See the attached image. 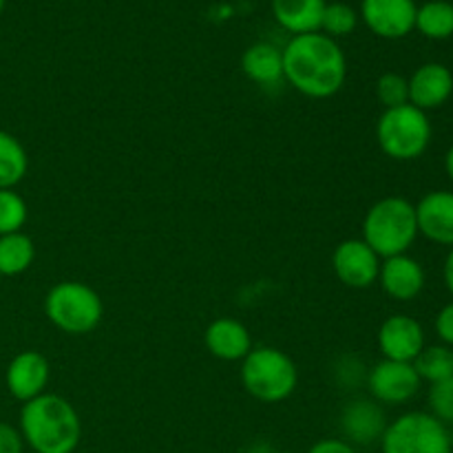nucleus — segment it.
Masks as SVG:
<instances>
[{"instance_id": "1", "label": "nucleus", "mask_w": 453, "mask_h": 453, "mask_svg": "<svg viewBox=\"0 0 453 453\" xmlns=\"http://www.w3.org/2000/svg\"><path fill=\"white\" fill-rule=\"evenodd\" d=\"M283 51V80L292 88L312 100H327L343 88L348 80V60L330 35H292Z\"/></svg>"}, {"instance_id": "2", "label": "nucleus", "mask_w": 453, "mask_h": 453, "mask_svg": "<svg viewBox=\"0 0 453 453\" xmlns=\"http://www.w3.org/2000/svg\"><path fill=\"white\" fill-rule=\"evenodd\" d=\"M20 434L34 453H73L82 441L78 410L60 394H42L20 410Z\"/></svg>"}, {"instance_id": "3", "label": "nucleus", "mask_w": 453, "mask_h": 453, "mask_svg": "<svg viewBox=\"0 0 453 453\" xmlns=\"http://www.w3.org/2000/svg\"><path fill=\"white\" fill-rule=\"evenodd\" d=\"M361 239L380 259L407 255L418 239L416 206L398 195L379 199L363 217Z\"/></svg>"}, {"instance_id": "4", "label": "nucleus", "mask_w": 453, "mask_h": 453, "mask_svg": "<svg viewBox=\"0 0 453 453\" xmlns=\"http://www.w3.org/2000/svg\"><path fill=\"white\" fill-rule=\"evenodd\" d=\"M243 389L261 403H283L299 385V370L290 354L279 348L261 345L252 348L242 361Z\"/></svg>"}, {"instance_id": "5", "label": "nucleus", "mask_w": 453, "mask_h": 453, "mask_svg": "<svg viewBox=\"0 0 453 453\" xmlns=\"http://www.w3.org/2000/svg\"><path fill=\"white\" fill-rule=\"evenodd\" d=\"M49 323L71 336L91 334L104 317V303L91 286L82 281H60L44 296Z\"/></svg>"}, {"instance_id": "6", "label": "nucleus", "mask_w": 453, "mask_h": 453, "mask_svg": "<svg viewBox=\"0 0 453 453\" xmlns=\"http://www.w3.org/2000/svg\"><path fill=\"white\" fill-rule=\"evenodd\" d=\"M376 142L388 157L414 162L432 144V122L425 111L411 104L385 109L376 122Z\"/></svg>"}, {"instance_id": "7", "label": "nucleus", "mask_w": 453, "mask_h": 453, "mask_svg": "<svg viewBox=\"0 0 453 453\" xmlns=\"http://www.w3.org/2000/svg\"><path fill=\"white\" fill-rule=\"evenodd\" d=\"M383 453H453L447 425L427 411H407L388 423L380 438Z\"/></svg>"}, {"instance_id": "8", "label": "nucleus", "mask_w": 453, "mask_h": 453, "mask_svg": "<svg viewBox=\"0 0 453 453\" xmlns=\"http://www.w3.org/2000/svg\"><path fill=\"white\" fill-rule=\"evenodd\" d=\"M367 389L379 405H403L420 392V376L411 363L383 358L367 372Z\"/></svg>"}, {"instance_id": "9", "label": "nucleus", "mask_w": 453, "mask_h": 453, "mask_svg": "<svg viewBox=\"0 0 453 453\" xmlns=\"http://www.w3.org/2000/svg\"><path fill=\"white\" fill-rule=\"evenodd\" d=\"M380 257L363 239H343L332 252V270L343 286L365 290L379 283Z\"/></svg>"}, {"instance_id": "10", "label": "nucleus", "mask_w": 453, "mask_h": 453, "mask_svg": "<svg viewBox=\"0 0 453 453\" xmlns=\"http://www.w3.org/2000/svg\"><path fill=\"white\" fill-rule=\"evenodd\" d=\"M49 380H51V365H49L47 357L35 349H25V352L16 354L4 372L7 392L22 405L47 394Z\"/></svg>"}, {"instance_id": "11", "label": "nucleus", "mask_w": 453, "mask_h": 453, "mask_svg": "<svg viewBox=\"0 0 453 453\" xmlns=\"http://www.w3.org/2000/svg\"><path fill=\"white\" fill-rule=\"evenodd\" d=\"M414 0H363L361 18L372 34L385 40L405 38L416 27Z\"/></svg>"}, {"instance_id": "12", "label": "nucleus", "mask_w": 453, "mask_h": 453, "mask_svg": "<svg viewBox=\"0 0 453 453\" xmlns=\"http://www.w3.org/2000/svg\"><path fill=\"white\" fill-rule=\"evenodd\" d=\"M339 427L343 441L352 447H370L383 438L388 429V416L383 405H379L374 398H354L341 410Z\"/></svg>"}, {"instance_id": "13", "label": "nucleus", "mask_w": 453, "mask_h": 453, "mask_svg": "<svg viewBox=\"0 0 453 453\" xmlns=\"http://www.w3.org/2000/svg\"><path fill=\"white\" fill-rule=\"evenodd\" d=\"M376 343H379L383 358H388V361L414 363V358L425 348V330L414 317L392 314L380 323Z\"/></svg>"}, {"instance_id": "14", "label": "nucleus", "mask_w": 453, "mask_h": 453, "mask_svg": "<svg viewBox=\"0 0 453 453\" xmlns=\"http://www.w3.org/2000/svg\"><path fill=\"white\" fill-rule=\"evenodd\" d=\"M416 206L418 234L438 246L453 248V193L451 190H432L420 197Z\"/></svg>"}, {"instance_id": "15", "label": "nucleus", "mask_w": 453, "mask_h": 453, "mask_svg": "<svg viewBox=\"0 0 453 453\" xmlns=\"http://www.w3.org/2000/svg\"><path fill=\"white\" fill-rule=\"evenodd\" d=\"M410 82V104L420 111H434L447 104L453 93V73L441 62H427L407 78Z\"/></svg>"}, {"instance_id": "16", "label": "nucleus", "mask_w": 453, "mask_h": 453, "mask_svg": "<svg viewBox=\"0 0 453 453\" xmlns=\"http://www.w3.org/2000/svg\"><path fill=\"white\" fill-rule=\"evenodd\" d=\"M379 283L394 301H414L425 288V270L414 257L396 255L380 261Z\"/></svg>"}, {"instance_id": "17", "label": "nucleus", "mask_w": 453, "mask_h": 453, "mask_svg": "<svg viewBox=\"0 0 453 453\" xmlns=\"http://www.w3.org/2000/svg\"><path fill=\"white\" fill-rule=\"evenodd\" d=\"M203 343L208 352L226 363H237L250 354L252 336L242 321L230 317H219L203 332Z\"/></svg>"}, {"instance_id": "18", "label": "nucleus", "mask_w": 453, "mask_h": 453, "mask_svg": "<svg viewBox=\"0 0 453 453\" xmlns=\"http://www.w3.org/2000/svg\"><path fill=\"white\" fill-rule=\"evenodd\" d=\"M326 0H273V16L292 35L321 31Z\"/></svg>"}, {"instance_id": "19", "label": "nucleus", "mask_w": 453, "mask_h": 453, "mask_svg": "<svg viewBox=\"0 0 453 453\" xmlns=\"http://www.w3.org/2000/svg\"><path fill=\"white\" fill-rule=\"evenodd\" d=\"M242 69L259 87H277L283 80V51L270 42H255L243 51Z\"/></svg>"}, {"instance_id": "20", "label": "nucleus", "mask_w": 453, "mask_h": 453, "mask_svg": "<svg viewBox=\"0 0 453 453\" xmlns=\"http://www.w3.org/2000/svg\"><path fill=\"white\" fill-rule=\"evenodd\" d=\"M35 259V246L29 234L12 233L0 237V277L27 273Z\"/></svg>"}, {"instance_id": "21", "label": "nucleus", "mask_w": 453, "mask_h": 453, "mask_svg": "<svg viewBox=\"0 0 453 453\" xmlns=\"http://www.w3.org/2000/svg\"><path fill=\"white\" fill-rule=\"evenodd\" d=\"M29 171V155L18 137L0 131V188H16Z\"/></svg>"}, {"instance_id": "22", "label": "nucleus", "mask_w": 453, "mask_h": 453, "mask_svg": "<svg viewBox=\"0 0 453 453\" xmlns=\"http://www.w3.org/2000/svg\"><path fill=\"white\" fill-rule=\"evenodd\" d=\"M425 38L447 40L453 35V4L447 0H429L416 12V27Z\"/></svg>"}, {"instance_id": "23", "label": "nucleus", "mask_w": 453, "mask_h": 453, "mask_svg": "<svg viewBox=\"0 0 453 453\" xmlns=\"http://www.w3.org/2000/svg\"><path fill=\"white\" fill-rule=\"evenodd\" d=\"M411 365L420 380H427L429 385L442 383V380L453 379V349L447 345H429V348L425 345Z\"/></svg>"}, {"instance_id": "24", "label": "nucleus", "mask_w": 453, "mask_h": 453, "mask_svg": "<svg viewBox=\"0 0 453 453\" xmlns=\"http://www.w3.org/2000/svg\"><path fill=\"white\" fill-rule=\"evenodd\" d=\"M29 217L27 202L13 188H0V237L22 233Z\"/></svg>"}, {"instance_id": "25", "label": "nucleus", "mask_w": 453, "mask_h": 453, "mask_svg": "<svg viewBox=\"0 0 453 453\" xmlns=\"http://www.w3.org/2000/svg\"><path fill=\"white\" fill-rule=\"evenodd\" d=\"M358 25V13L345 3H327L321 20V34L330 38H343L349 35Z\"/></svg>"}, {"instance_id": "26", "label": "nucleus", "mask_w": 453, "mask_h": 453, "mask_svg": "<svg viewBox=\"0 0 453 453\" xmlns=\"http://www.w3.org/2000/svg\"><path fill=\"white\" fill-rule=\"evenodd\" d=\"M376 100L383 104V111L410 104V82L405 75L394 73V71L380 75L376 80Z\"/></svg>"}, {"instance_id": "27", "label": "nucleus", "mask_w": 453, "mask_h": 453, "mask_svg": "<svg viewBox=\"0 0 453 453\" xmlns=\"http://www.w3.org/2000/svg\"><path fill=\"white\" fill-rule=\"evenodd\" d=\"M429 407L432 416H436L441 423H453V379L434 383L429 388Z\"/></svg>"}, {"instance_id": "28", "label": "nucleus", "mask_w": 453, "mask_h": 453, "mask_svg": "<svg viewBox=\"0 0 453 453\" xmlns=\"http://www.w3.org/2000/svg\"><path fill=\"white\" fill-rule=\"evenodd\" d=\"M334 379L343 389H357L367 380V372L357 357H341L334 365Z\"/></svg>"}, {"instance_id": "29", "label": "nucleus", "mask_w": 453, "mask_h": 453, "mask_svg": "<svg viewBox=\"0 0 453 453\" xmlns=\"http://www.w3.org/2000/svg\"><path fill=\"white\" fill-rule=\"evenodd\" d=\"M25 447L20 429L9 423H0V453H22Z\"/></svg>"}, {"instance_id": "30", "label": "nucleus", "mask_w": 453, "mask_h": 453, "mask_svg": "<svg viewBox=\"0 0 453 453\" xmlns=\"http://www.w3.org/2000/svg\"><path fill=\"white\" fill-rule=\"evenodd\" d=\"M436 334L447 348H453V301L438 312L436 317Z\"/></svg>"}, {"instance_id": "31", "label": "nucleus", "mask_w": 453, "mask_h": 453, "mask_svg": "<svg viewBox=\"0 0 453 453\" xmlns=\"http://www.w3.org/2000/svg\"><path fill=\"white\" fill-rule=\"evenodd\" d=\"M308 453H357V449L343 438H323V441L314 442Z\"/></svg>"}, {"instance_id": "32", "label": "nucleus", "mask_w": 453, "mask_h": 453, "mask_svg": "<svg viewBox=\"0 0 453 453\" xmlns=\"http://www.w3.org/2000/svg\"><path fill=\"white\" fill-rule=\"evenodd\" d=\"M442 277H445L447 290H449L451 296H453V248H451L449 255H447V259H445V270H442Z\"/></svg>"}, {"instance_id": "33", "label": "nucleus", "mask_w": 453, "mask_h": 453, "mask_svg": "<svg viewBox=\"0 0 453 453\" xmlns=\"http://www.w3.org/2000/svg\"><path fill=\"white\" fill-rule=\"evenodd\" d=\"M445 171H447V175H449V180L453 181V144L445 155Z\"/></svg>"}, {"instance_id": "34", "label": "nucleus", "mask_w": 453, "mask_h": 453, "mask_svg": "<svg viewBox=\"0 0 453 453\" xmlns=\"http://www.w3.org/2000/svg\"><path fill=\"white\" fill-rule=\"evenodd\" d=\"M3 9H4V0H0V13H3Z\"/></svg>"}, {"instance_id": "35", "label": "nucleus", "mask_w": 453, "mask_h": 453, "mask_svg": "<svg viewBox=\"0 0 453 453\" xmlns=\"http://www.w3.org/2000/svg\"><path fill=\"white\" fill-rule=\"evenodd\" d=\"M274 453H295V451H274Z\"/></svg>"}]
</instances>
